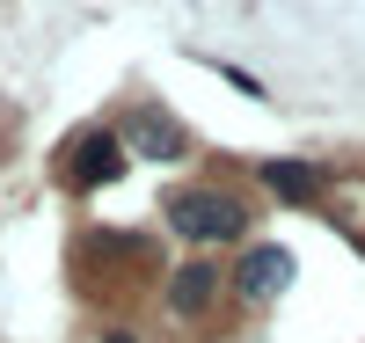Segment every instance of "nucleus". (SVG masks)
<instances>
[{
  "mask_svg": "<svg viewBox=\"0 0 365 343\" xmlns=\"http://www.w3.org/2000/svg\"><path fill=\"white\" fill-rule=\"evenodd\" d=\"M168 227L190 241H234L249 227V205L227 190H168Z\"/></svg>",
  "mask_w": 365,
  "mask_h": 343,
  "instance_id": "1",
  "label": "nucleus"
},
{
  "mask_svg": "<svg viewBox=\"0 0 365 343\" xmlns=\"http://www.w3.org/2000/svg\"><path fill=\"white\" fill-rule=\"evenodd\" d=\"M66 168H73V183H81V190H103L110 175H125V146H117L110 132H88V139H73Z\"/></svg>",
  "mask_w": 365,
  "mask_h": 343,
  "instance_id": "2",
  "label": "nucleus"
},
{
  "mask_svg": "<svg viewBox=\"0 0 365 343\" xmlns=\"http://www.w3.org/2000/svg\"><path fill=\"white\" fill-rule=\"evenodd\" d=\"M234 285L249 292V300H278L292 285V248H249L241 270H234Z\"/></svg>",
  "mask_w": 365,
  "mask_h": 343,
  "instance_id": "3",
  "label": "nucleus"
},
{
  "mask_svg": "<svg viewBox=\"0 0 365 343\" xmlns=\"http://www.w3.org/2000/svg\"><path fill=\"white\" fill-rule=\"evenodd\" d=\"M125 132H132V146L146 153V161H175V153H182V132H175V124H161L154 110H132Z\"/></svg>",
  "mask_w": 365,
  "mask_h": 343,
  "instance_id": "4",
  "label": "nucleus"
},
{
  "mask_svg": "<svg viewBox=\"0 0 365 343\" xmlns=\"http://www.w3.org/2000/svg\"><path fill=\"white\" fill-rule=\"evenodd\" d=\"M263 183H270L285 205H314V198H322V168H307V161H270Z\"/></svg>",
  "mask_w": 365,
  "mask_h": 343,
  "instance_id": "5",
  "label": "nucleus"
},
{
  "mask_svg": "<svg viewBox=\"0 0 365 343\" xmlns=\"http://www.w3.org/2000/svg\"><path fill=\"white\" fill-rule=\"evenodd\" d=\"M212 285H220V277H212L205 263L175 270V285H168V307H175V314H205V307H212Z\"/></svg>",
  "mask_w": 365,
  "mask_h": 343,
  "instance_id": "6",
  "label": "nucleus"
},
{
  "mask_svg": "<svg viewBox=\"0 0 365 343\" xmlns=\"http://www.w3.org/2000/svg\"><path fill=\"white\" fill-rule=\"evenodd\" d=\"M103 343H132V336H125V329H117V336H103Z\"/></svg>",
  "mask_w": 365,
  "mask_h": 343,
  "instance_id": "7",
  "label": "nucleus"
}]
</instances>
